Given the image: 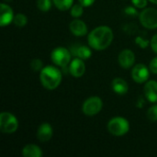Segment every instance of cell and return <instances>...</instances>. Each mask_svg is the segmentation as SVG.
<instances>
[{"label": "cell", "mask_w": 157, "mask_h": 157, "mask_svg": "<svg viewBox=\"0 0 157 157\" xmlns=\"http://www.w3.org/2000/svg\"><path fill=\"white\" fill-rule=\"evenodd\" d=\"M113 39V31L109 27L99 26L88 34L87 41L92 49L96 51H103L110 46Z\"/></svg>", "instance_id": "obj_1"}, {"label": "cell", "mask_w": 157, "mask_h": 157, "mask_svg": "<svg viewBox=\"0 0 157 157\" xmlns=\"http://www.w3.org/2000/svg\"><path fill=\"white\" fill-rule=\"evenodd\" d=\"M63 78V74L60 69H58L56 66L52 65H47L42 68V70L40 72V81L42 86L48 90H53L56 89Z\"/></svg>", "instance_id": "obj_2"}, {"label": "cell", "mask_w": 157, "mask_h": 157, "mask_svg": "<svg viewBox=\"0 0 157 157\" xmlns=\"http://www.w3.org/2000/svg\"><path fill=\"white\" fill-rule=\"evenodd\" d=\"M107 128L110 134L116 137H121L128 133L130 130V123L128 120L123 117H114L109 120Z\"/></svg>", "instance_id": "obj_3"}, {"label": "cell", "mask_w": 157, "mask_h": 157, "mask_svg": "<svg viewBox=\"0 0 157 157\" xmlns=\"http://www.w3.org/2000/svg\"><path fill=\"white\" fill-rule=\"evenodd\" d=\"M18 121L15 115L10 112H2L0 114V131L3 133L11 134L17 132Z\"/></svg>", "instance_id": "obj_4"}, {"label": "cell", "mask_w": 157, "mask_h": 157, "mask_svg": "<svg viewBox=\"0 0 157 157\" xmlns=\"http://www.w3.org/2000/svg\"><path fill=\"white\" fill-rule=\"evenodd\" d=\"M72 52L64 47H57L51 53L52 63L59 67H64L70 64L72 61Z\"/></svg>", "instance_id": "obj_5"}, {"label": "cell", "mask_w": 157, "mask_h": 157, "mask_svg": "<svg viewBox=\"0 0 157 157\" xmlns=\"http://www.w3.org/2000/svg\"><path fill=\"white\" fill-rule=\"evenodd\" d=\"M103 108V101L99 97L93 96L85 100L82 106L83 113L86 116L92 117L98 114Z\"/></svg>", "instance_id": "obj_6"}, {"label": "cell", "mask_w": 157, "mask_h": 157, "mask_svg": "<svg viewBox=\"0 0 157 157\" xmlns=\"http://www.w3.org/2000/svg\"><path fill=\"white\" fill-rule=\"evenodd\" d=\"M139 20L143 27L148 29H157V9L153 7L144 8L139 15Z\"/></svg>", "instance_id": "obj_7"}, {"label": "cell", "mask_w": 157, "mask_h": 157, "mask_svg": "<svg viewBox=\"0 0 157 157\" xmlns=\"http://www.w3.org/2000/svg\"><path fill=\"white\" fill-rule=\"evenodd\" d=\"M150 76V69L144 63H137L132 67V78L138 84L146 83Z\"/></svg>", "instance_id": "obj_8"}, {"label": "cell", "mask_w": 157, "mask_h": 157, "mask_svg": "<svg viewBox=\"0 0 157 157\" xmlns=\"http://www.w3.org/2000/svg\"><path fill=\"white\" fill-rule=\"evenodd\" d=\"M118 62L120 65L124 69H130L134 65L135 63V54L132 51L125 49L121 51L118 56Z\"/></svg>", "instance_id": "obj_9"}, {"label": "cell", "mask_w": 157, "mask_h": 157, "mask_svg": "<svg viewBox=\"0 0 157 157\" xmlns=\"http://www.w3.org/2000/svg\"><path fill=\"white\" fill-rule=\"evenodd\" d=\"M69 73L72 76L75 78L82 77L86 73V64L84 63V60L78 57L73 59L69 64Z\"/></svg>", "instance_id": "obj_10"}, {"label": "cell", "mask_w": 157, "mask_h": 157, "mask_svg": "<svg viewBox=\"0 0 157 157\" xmlns=\"http://www.w3.org/2000/svg\"><path fill=\"white\" fill-rule=\"evenodd\" d=\"M14 12L10 6L2 3L0 6V26L6 27L14 20Z\"/></svg>", "instance_id": "obj_11"}, {"label": "cell", "mask_w": 157, "mask_h": 157, "mask_svg": "<svg viewBox=\"0 0 157 157\" xmlns=\"http://www.w3.org/2000/svg\"><path fill=\"white\" fill-rule=\"evenodd\" d=\"M69 29L72 34L76 37H83L86 35L88 31L86 24L79 18H75L72 20L69 25Z\"/></svg>", "instance_id": "obj_12"}, {"label": "cell", "mask_w": 157, "mask_h": 157, "mask_svg": "<svg viewBox=\"0 0 157 157\" xmlns=\"http://www.w3.org/2000/svg\"><path fill=\"white\" fill-rule=\"evenodd\" d=\"M144 97L151 103H157V81H147L144 87Z\"/></svg>", "instance_id": "obj_13"}, {"label": "cell", "mask_w": 157, "mask_h": 157, "mask_svg": "<svg viewBox=\"0 0 157 157\" xmlns=\"http://www.w3.org/2000/svg\"><path fill=\"white\" fill-rule=\"evenodd\" d=\"M53 135V130L51 124L49 123H42L37 131V138L41 143L49 142Z\"/></svg>", "instance_id": "obj_14"}, {"label": "cell", "mask_w": 157, "mask_h": 157, "mask_svg": "<svg viewBox=\"0 0 157 157\" xmlns=\"http://www.w3.org/2000/svg\"><path fill=\"white\" fill-rule=\"evenodd\" d=\"M111 88L114 91V93L118 95H125L129 91L128 83L121 77H116L112 80Z\"/></svg>", "instance_id": "obj_15"}, {"label": "cell", "mask_w": 157, "mask_h": 157, "mask_svg": "<svg viewBox=\"0 0 157 157\" xmlns=\"http://www.w3.org/2000/svg\"><path fill=\"white\" fill-rule=\"evenodd\" d=\"M88 46H86V45L74 46V48L71 51V52L75 57H78V58H80L82 60H87L92 55V51H91V49Z\"/></svg>", "instance_id": "obj_16"}, {"label": "cell", "mask_w": 157, "mask_h": 157, "mask_svg": "<svg viewBox=\"0 0 157 157\" xmlns=\"http://www.w3.org/2000/svg\"><path fill=\"white\" fill-rule=\"evenodd\" d=\"M42 155L41 149L36 144H27L22 149V155L24 157H41Z\"/></svg>", "instance_id": "obj_17"}, {"label": "cell", "mask_w": 157, "mask_h": 157, "mask_svg": "<svg viewBox=\"0 0 157 157\" xmlns=\"http://www.w3.org/2000/svg\"><path fill=\"white\" fill-rule=\"evenodd\" d=\"M54 6L61 11H65L73 6L74 0H52Z\"/></svg>", "instance_id": "obj_18"}, {"label": "cell", "mask_w": 157, "mask_h": 157, "mask_svg": "<svg viewBox=\"0 0 157 157\" xmlns=\"http://www.w3.org/2000/svg\"><path fill=\"white\" fill-rule=\"evenodd\" d=\"M13 23L15 24V26H17L18 28H23L28 23V17L26 15H24L22 13H18V14L15 15Z\"/></svg>", "instance_id": "obj_19"}, {"label": "cell", "mask_w": 157, "mask_h": 157, "mask_svg": "<svg viewBox=\"0 0 157 157\" xmlns=\"http://www.w3.org/2000/svg\"><path fill=\"white\" fill-rule=\"evenodd\" d=\"M84 7L80 3L79 4H75V5H73V6L70 8V14L73 17H75V18H78L80 17L83 13H84Z\"/></svg>", "instance_id": "obj_20"}, {"label": "cell", "mask_w": 157, "mask_h": 157, "mask_svg": "<svg viewBox=\"0 0 157 157\" xmlns=\"http://www.w3.org/2000/svg\"><path fill=\"white\" fill-rule=\"evenodd\" d=\"M37 6L41 12H48L52 7V0H37Z\"/></svg>", "instance_id": "obj_21"}, {"label": "cell", "mask_w": 157, "mask_h": 157, "mask_svg": "<svg viewBox=\"0 0 157 157\" xmlns=\"http://www.w3.org/2000/svg\"><path fill=\"white\" fill-rule=\"evenodd\" d=\"M147 118L153 122L157 121V104L149 108L147 110Z\"/></svg>", "instance_id": "obj_22"}, {"label": "cell", "mask_w": 157, "mask_h": 157, "mask_svg": "<svg viewBox=\"0 0 157 157\" xmlns=\"http://www.w3.org/2000/svg\"><path fill=\"white\" fill-rule=\"evenodd\" d=\"M30 67H31L32 71H34V72H40L43 68L42 61L40 59H33L30 62Z\"/></svg>", "instance_id": "obj_23"}, {"label": "cell", "mask_w": 157, "mask_h": 157, "mask_svg": "<svg viewBox=\"0 0 157 157\" xmlns=\"http://www.w3.org/2000/svg\"><path fill=\"white\" fill-rule=\"evenodd\" d=\"M149 0H132L133 6L137 8H141V9H144L147 6V2Z\"/></svg>", "instance_id": "obj_24"}, {"label": "cell", "mask_w": 157, "mask_h": 157, "mask_svg": "<svg viewBox=\"0 0 157 157\" xmlns=\"http://www.w3.org/2000/svg\"><path fill=\"white\" fill-rule=\"evenodd\" d=\"M149 69L153 74L157 75V56L151 60L149 63Z\"/></svg>", "instance_id": "obj_25"}, {"label": "cell", "mask_w": 157, "mask_h": 157, "mask_svg": "<svg viewBox=\"0 0 157 157\" xmlns=\"http://www.w3.org/2000/svg\"><path fill=\"white\" fill-rule=\"evenodd\" d=\"M150 46H151V49L153 50V52H155L157 54V34L152 37L151 41H150Z\"/></svg>", "instance_id": "obj_26"}, {"label": "cell", "mask_w": 157, "mask_h": 157, "mask_svg": "<svg viewBox=\"0 0 157 157\" xmlns=\"http://www.w3.org/2000/svg\"><path fill=\"white\" fill-rule=\"evenodd\" d=\"M96 0H78V2L85 7H88V6H91L94 3H95Z\"/></svg>", "instance_id": "obj_27"}, {"label": "cell", "mask_w": 157, "mask_h": 157, "mask_svg": "<svg viewBox=\"0 0 157 157\" xmlns=\"http://www.w3.org/2000/svg\"><path fill=\"white\" fill-rule=\"evenodd\" d=\"M136 42H137V44H139L142 48H145V47L148 45V41L145 40H144V39H142V38H137V39H136Z\"/></svg>", "instance_id": "obj_28"}, {"label": "cell", "mask_w": 157, "mask_h": 157, "mask_svg": "<svg viewBox=\"0 0 157 157\" xmlns=\"http://www.w3.org/2000/svg\"><path fill=\"white\" fill-rule=\"evenodd\" d=\"M125 12L127 13V14H130V15H136L137 14V12H136V9L135 8H133V7H132V6H129V7H127L126 9H125Z\"/></svg>", "instance_id": "obj_29"}, {"label": "cell", "mask_w": 157, "mask_h": 157, "mask_svg": "<svg viewBox=\"0 0 157 157\" xmlns=\"http://www.w3.org/2000/svg\"><path fill=\"white\" fill-rule=\"evenodd\" d=\"M151 3H153V4H155V5H157V0H149Z\"/></svg>", "instance_id": "obj_30"}]
</instances>
